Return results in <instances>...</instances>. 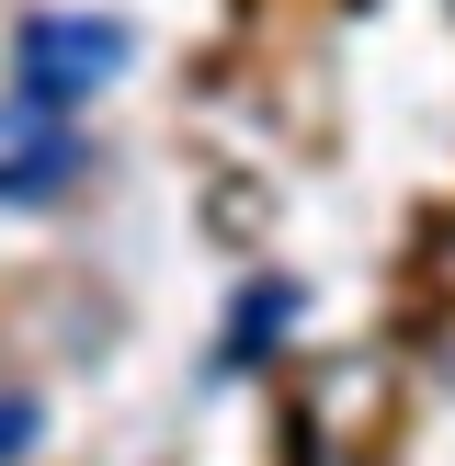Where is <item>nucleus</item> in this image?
I'll return each instance as SVG.
<instances>
[{
    "label": "nucleus",
    "instance_id": "1",
    "mask_svg": "<svg viewBox=\"0 0 455 466\" xmlns=\"http://www.w3.org/2000/svg\"><path fill=\"white\" fill-rule=\"evenodd\" d=\"M114 68H126V23H103V12H46V23L12 35V80L35 91V103H68V114H80Z\"/></svg>",
    "mask_w": 455,
    "mask_h": 466
},
{
    "label": "nucleus",
    "instance_id": "2",
    "mask_svg": "<svg viewBox=\"0 0 455 466\" xmlns=\"http://www.w3.org/2000/svg\"><path fill=\"white\" fill-rule=\"evenodd\" d=\"M80 171H91V148H80V126H68V103L12 91V103H0V205H57Z\"/></svg>",
    "mask_w": 455,
    "mask_h": 466
},
{
    "label": "nucleus",
    "instance_id": "3",
    "mask_svg": "<svg viewBox=\"0 0 455 466\" xmlns=\"http://www.w3.org/2000/svg\"><path fill=\"white\" fill-rule=\"evenodd\" d=\"M12 444H35V399H0V455Z\"/></svg>",
    "mask_w": 455,
    "mask_h": 466
}]
</instances>
